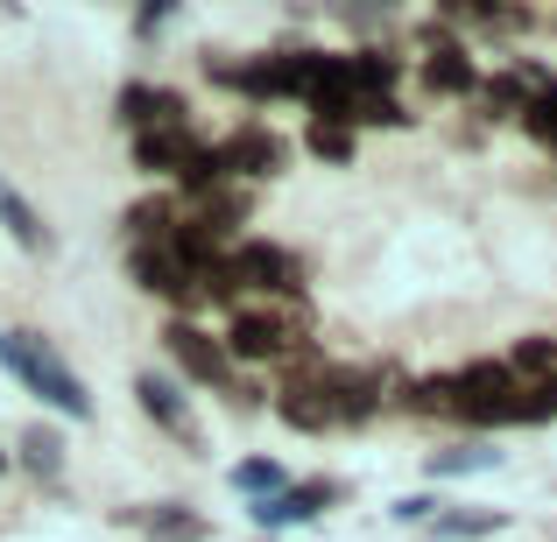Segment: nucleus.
Masks as SVG:
<instances>
[{
  "mask_svg": "<svg viewBox=\"0 0 557 542\" xmlns=\"http://www.w3.org/2000/svg\"><path fill=\"white\" fill-rule=\"evenodd\" d=\"M0 366H8V374L22 380L28 394H36V402L64 408L71 423L92 416V394H85V380L71 374L64 360H57V345L42 339V331H0Z\"/></svg>",
  "mask_w": 557,
  "mask_h": 542,
  "instance_id": "obj_1",
  "label": "nucleus"
},
{
  "mask_svg": "<svg viewBox=\"0 0 557 542\" xmlns=\"http://www.w3.org/2000/svg\"><path fill=\"white\" fill-rule=\"evenodd\" d=\"M226 275H233V289H269V297H297L304 289V268H297V254H283V247H269V240H240L226 254Z\"/></svg>",
  "mask_w": 557,
  "mask_h": 542,
  "instance_id": "obj_2",
  "label": "nucleus"
},
{
  "mask_svg": "<svg viewBox=\"0 0 557 542\" xmlns=\"http://www.w3.org/2000/svg\"><path fill=\"white\" fill-rule=\"evenodd\" d=\"M226 353L233 360H283V353H297V317H283V311H240V317H233V331H226Z\"/></svg>",
  "mask_w": 557,
  "mask_h": 542,
  "instance_id": "obj_3",
  "label": "nucleus"
},
{
  "mask_svg": "<svg viewBox=\"0 0 557 542\" xmlns=\"http://www.w3.org/2000/svg\"><path fill=\"white\" fill-rule=\"evenodd\" d=\"M163 345H170V360H177L190 380H205V388H226V380H233V353L219 339H205L198 325H184V317L163 331Z\"/></svg>",
  "mask_w": 557,
  "mask_h": 542,
  "instance_id": "obj_4",
  "label": "nucleus"
},
{
  "mask_svg": "<svg viewBox=\"0 0 557 542\" xmlns=\"http://www.w3.org/2000/svg\"><path fill=\"white\" fill-rule=\"evenodd\" d=\"M205 155V141L190 127H156V135H135V163L149 177H190V163Z\"/></svg>",
  "mask_w": 557,
  "mask_h": 542,
  "instance_id": "obj_5",
  "label": "nucleus"
},
{
  "mask_svg": "<svg viewBox=\"0 0 557 542\" xmlns=\"http://www.w3.org/2000/svg\"><path fill=\"white\" fill-rule=\"evenodd\" d=\"M219 163H226V177H275L283 169V141L269 127H240V135L219 141Z\"/></svg>",
  "mask_w": 557,
  "mask_h": 542,
  "instance_id": "obj_6",
  "label": "nucleus"
},
{
  "mask_svg": "<svg viewBox=\"0 0 557 542\" xmlns=\"http://www.w3.org/2000/svg\"><path fill=\"white\" fill-rule=\"evenodd\" d=\"M135 282L149 289V297H170V303H190V297H198V275H190L170 247H135Z\"/></svg>",
  "mask_w": 557,
  "mask_h": 542,
  "instance_id": "obj_7",
  "label": "nucleus"
},
{
  "mask_svg": "<svg viewBox=\"0 0 557 542\" xmlns=\"http://www.w3.org/2000/svg\"><path fill=\"white\" fill-rule=\"evenodd\" d=\"M121 121L135 135H156V127H184V99L170 85H127L121 92Z\"/></svg>",
  "mask_w": 557,
  "mask_h": 542,
  "instance_id": "obj_8",
  "label": "nucleus"
},
{
  "mask_svg": "<svg viewBox=\"0 0 557 542\" xmlns=\"http://www.w3.org/2000/svg\"><path fill=\"white\" fill-rule=\"evenodd\" d=\"M135 394H141V408H149L156 423H163L177 444H198V423H190V408H184V394H177V380H163V374H141L135 380Z\"/></svg>",
  "mask_w": 557,
  "mask_h": 542,
  "instance_id": "obj_9",
  "label": "nucleus"
},
{
  "mask_svg": "<svg viewBox=\"0 0 557 542\" xmlns=\"http://www.w3.org/2000/svg\"><path fill=\"white\" fill-rule=\"evenodd\" d=\"M423 85H431V92H445V99H466V92H480V78H473V56H466L459 42H437V50H431V64H423Z\"/></svg>",
  "mask_w": 557,
  "mask_h": 542,
  "instance_id": "obj_10",
  "label": "nucleus"
},
{
  "mask_svg": "<svg viewBox=\"0 0 557 542\" xmlns=\"http://www.w3.org/2000/svg\"><path fill=\"white\" fill-rule=\"evenodd\" d=\"M325 501H332V487H289L275 501H255V521L261 529H289V521H311Z\"/></svg>",
  "mask_w": 557,
  "mask_h": 542,
  "instance_id": "obj_11",
  "label": "nucleus"
},
{
  "mask_svg": "<svg viewBox=\"0 0 557 542\" xmlns=\"http://www.w3.org/2000/svg\"><path fill=\"white\" fill-rule=\"evenodd\" d=\"M0 226H8L14 240L28 247V254H50V226H42V218H36V204H28V198H22V190H14L8 177H0Z\"/></svg>",
  "mask_w": 557,
  "mask_h": 542,
  "instance_id": "obj_12",
  "label": "nucleus"
},
{
  "mask_svg": "<svg viewBox=\"0 0 557 542\" xmlns=\"http://www.w3.org/2000/svg\"><path fill=\"white\" fill-rule=\"evenodd\" d=\"M275 416H283L289 430H311V437L339 423V416H332V402H325V388H283V394H275Z\"/></svg>",
  "mask_w": 557,
  "mask_h": 542,
  "instance_id": "obj_13",
  "label": "nucleus"
},
{
  "mask_svg": "<svg viewBox=\"0 0 557 542\" xmlns=\"http://www.w3.org/2000/svg\"><path fill=\"white\" fill-rule=\"evenodd\" d=\"M502 507H451V515H437V542H473V535H494L502 529Z\"/></svg>",
  "mask_w": 557,
  "mask_h": 542,
  "instance_id": "obj_14",
  "label": "nucleus"
},
{
  "mask_svg": "<svg viewBox=\"0 0 557 542\" xmlns=\"http://www.w3.org/2000/svg\"><path fill=\"white\" fill-rule=\"evenodd\" d=\"M127 232H135L141 247H170V232H177V212H170V198H141L135 212H127Z\"/></svg>",
  "mask_w": 557,
  "mask_h": 542,
  "instance_id": "obj_15",
  "label": "nucleus"
},
{
  "mask_svg": "<svg viewBox=\"0 0 557 542\" xmlns=\"http://www.w3.org/2000/svg\"><path fill=\"white\" fill-rule=\"evenodd\" d=\"M141 529H149V542H205V515H190V507H149Z\"/></svg>",
  "mask_w": 557,
  "mask_h": 542,
  "instance_id": "obj_16",
  "label": "nucleus"
},
{
  "mask_svg": "<svg viewBox=\"0 0 557 542\" xmlns=\"http://www.w3.org/2000/svg\"><path fill=\"white\" fill-rule=\"evenodd\" d=\"M233 487L255 493V501H275V493H289V472L275 458H247V465H233Z\"/></svg>",
  "mask_w": 557,
  "mask_h": 542,
  "instance_id": "obj_17",
  "label": "nucleus"
},
{
  "mask_svg": "<svg viewBox=\"0 0 557 542\" xmlns=\"http://www.w3.org/2000/svg\"><path fill=\"white\" fill-rule=\"evenodd\" d=\"M22 465L42 472V479H57V472H64V437H57V430H28L22 437Z\"/></svg>",
  "mask_w": 557,
  "mask_h": 542,
  "instance_id": "obj_18",
  "label": "nucleus"
},
{
  "mask_svg": "<svg viewBox=\"0 0 557 542\" xmlns=\"http://www.w3.org/2000/svg\"><path fill=\"white\" fill-rule=\"evenodd\" d=\"M502 451L487 444H459V451H431V479H459V472H487Z\"/></svg>",
  "mask_w": 557,
  "mask_h": 542,
  "instance_id": "obj_19",
  "label": "nucleus"
},
{
  "mask_svg": "<svg viewBox=\"0 0 557 542\" xmlns=\"http://www.w3.org/2000/svg\"><path fill=\"white\" fill-rule=\"evenodd\" d=\"M311 155H325V163H354V127H339V121H325V113H318L311 121Z\"/></svg>",
  "mask_w": 557,
  "mask_h": 542,
  "instance_id": "obj_20",
  "label": "nucleus"
},
{
  "mask_svg": "<svg viewBox=\"0 0 557 542\" xmlns=\"http://www.w3.org/2000/svg\"><path fill=\"white\" fill-rule=\"evenodd\" d=\"M508 374H536V380H544V388H550V374H557V339H522L516 345V360H508Z\"/></svg>",
  "mask_w": 557,
  "mask_h": 542,
  "instance_id": "obj_21",
  "label": "nucleus"
},
{
  "mask_svg": "<svg viewBox=\"0 0 557 542\" xmlns=\"http://www.w3.org/2000/svg\"><path fill=\"white\" fill-rule=\"evenodd\" d=\"M480 99H487V113H494V121H508V113H522V106H530L516 78H494V85H487V92H480Z\"/></svg>",
  "mask_w": 557,
  "mask_h": 542,
  "instance_id": "obj_22",
  "label": "nucleus"
},
{
  "mask_svg": "<svg viewBox=\"0 0 557 542\" xmlns=\"http://www.w3.org/2000/svg\"><path fill=\"white\" fill-rule=\"evenodd\" d=\"M437 507H445V501H423V493H417V501H403V507H395V521H431Z\"/></svg>",
  "mask_w": 557,
  "mask_h": 542,
  "instance_id": "obj_23",
  "label": "nucleus"
},
{
  "mask_svg": "<svg viewBox=\"0 0 557 542\" xmlns=\"http://www.w3.org/2000/svg\"><path fill=\"white\" fill-rule=\"evenodd\" d=\"M550 408H557V380H550Z\"/></svg>",
  "mask_w": 557,
  "mask_h": 542,
  "instance_id": "obj_24",
  "label": "nucleus"
},
{
  "mask_svg": "<svg viewBox=\"0 0 557 542\" xmlns=\"http://www.w3.org/2000/svg\"><path fill=\"white\" fill-rule=\"evenodd\" d=\"M0 472H8V451H0Z\"/></svg>",
  "mask_w": 557,
  "mask_h": 542,
  "instance_id": "obj_25",
  "label": "nucleus"
}]
</instances>
